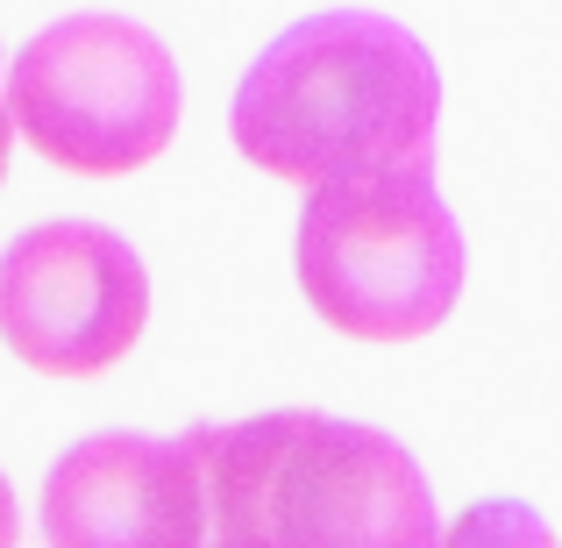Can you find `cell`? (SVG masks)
Wrapping results in <instances>:
<instances>
[{
  "label": "cell",
  "instance_id": "ba28073f",
  "mask_svg": "<svg viewBox=\"0 0 562 548\" xmlns=\"http://www.w3.org/2000/svg\"><path fill=\"white\" fill-rule=\"evenodd\" d=\"M8 150H14V114H8V93H0V179H8Z\"/></svg>",
  "mask_w": 562,
  "mask_h": 548
},
{
  "label": "cell",
  "instance_id": "7a4b0ae2",
  "mask_svg": "<svg viewBox=\"0 0 562 548\" xmlns=\"http://www.w3.org/2000/svg\"><path fill=\"white\" fill-rule=\"evenodd\" d=\"M206 492V541L285 548V541H363L427 548L441 535L427 478L384 427L278 406L257 421H192Z\"/></svg>",
  "mask_w": 562,
  "mask_h": 548
},
{
  "label": "cell",
  "instance_id": "8992f818",
  "mask_svg": "<svg viewBox=\"0 0 562 548\" xmlns=\"http://www.w3.org/2000/svg\"><path fill=\"white\" fill-rule=\"evenodd\" d=\"M43 541L57 548H192L206 541V492L192 435H86L43 478Z\"/></svg>",
  "mask_w": 562,
  "mask_h": 548
},
{
  "label": "cell",
  "instance_id": "52a82bcc",
  "mask_svg": "<svg viewBox=\"0 0 562 548\" xmlns=\"http://www.w3.org/2000/svg\"><path fill=\"white\" fill-rule=\"evenodd\" d=\"M14 535H22V513H14V492H8V478H0V548H14Z\"/></svg>",
  "mask_w": 562,
  "mask_h": 548
},
{
  "label": "cell",
  "instance_id": "6da1fadb",
  "mask_svg": "<svg viewBox=\"0 0 562 548\" xmlns=\"http://www.w3.org/2000/svg\"><path fill=\"white\" fill-rule=\"evenodd\" d=\"M441 71L406 22L328 8L257 51L228 108V136L257 171L292 186L384 165H435Z\"/></svg>",
  "mask_w": 562,
  "mask_h": 548
},
{
  "label": "cell",
  "instance_id": "3957f363",
  "mask_svg": "<svg viewBox=\"0 0 562 548\" xmlns=\"http://www.w3.org/2000/svg\"><path fill=\"white\" fill-rule=\"evenodd\" d=\"M470 249L435 165L314 179L300 206V292L349 343H420L463 300Z\"/></svg>",
  "mask_w": 562,
  "mask_h": 548
},
{
  "label": "cell",
  "instance_id": "277c9868",
  "mask_svg": "<svg viewBox=\"0 0 562 548\" xmlns=\"http://www.w3.org/2000/svg\"><path fill=\"white\" fill-rule=\"evenodd\" d=\"M186 86L171 51L128 14H65L22 43L8 71V114L43 165L79 179H122L157 165L179 136Z\"/></svg>",
  "mask_w": 562,
  "mask_h": 548
},
{
  "label": "cell",
  "instance_id": "5b68a950",
  "mask_svg": "<svg viewBox=\"0 0 562 548\" xmlns=\"http://www.w3.org/2000/svg\"><path fill=\"white\" fill-rule=\"evenodd\" d=\"M150 321V271L100 221H36L0 249V343L43 378H100Z\"/></svg>",
  "mask_w": 562,
  "mask_h": 548
}]
</instances>
